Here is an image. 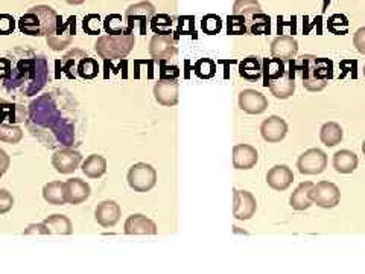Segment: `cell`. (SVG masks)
<instances>
[{"label": "cell", "mask_w": 365, "mask_h": 274, "mask_svg": "<svg viewBox=\"0 0 365 274\" xmlns=\"http://www.w3.org/2000/svg\"><path fill=\"white\" fill-rule=\"evenodd\" d=\"M27 119H30L27 126H30L32 135H35L41 128H49L55 133V142H57V145L61 144L69 146L73 144V126L62 121L61 111L52 102V98L49 95L41 96L31 104L30 117Z\"/></svg>", "instance_id": "6da1fadb"}, {"label": "cell", "mask_w": 365, "mask_h": 274, "mask_svg": "<svg viewBox=\"0 0 365 274\" xmlns=\"http://www.w3.org/2000/svg\"><path fill=\"white\" fill-rule=\"evenodd\" d=\"M47 81V61L45 58H19L14 67L10 62L5 86L10 91H20L25 96L37 95Z\"/></svg>", "instance_id": "7a4b0ae2"}, {"label": "cell", "mask_w": 365, "mask_h": 274, "mask_svg": "<svg viewBox=\"0 0 365 274\" xmlns=\"http://www.w3.org/2000/svg\"><path fill=\"white\" fill-rule=\"evenodd\" d=\"M290 62L294 70H298L303 86L309 91L325 90L329 80L333 78V62L327 58L303 55L300 61L291 60Z\"/></svg>", "instance_id": "3957f363"}, {"label": "cell", "mask_w": 365, "mask_h": 274, "mask_svg": "<svg viewBox=\"0 0 365 274\" xmlns=\"http://www.w3.org/2000/svg\"><path fill=\"white\" fill-rule=\"evenodd\" d=\"M58 23V14L47 5H37L19 20V30L31 37H47Z\"/></svg>", "instance_id": "277c9868"}, {"label": "cell", "mask_w": 365, "mask_h": 274, "mask_svg": "<svg viewBox=\"0 0 365 274\" xmlns=\"http://www.w3.org/2000/svg\"><path fill=\"white\" fill-rule=\"evenodd\" d=\"M136 38L132 34L131 27L128 31L116 35H102L96 41V52L101 55L105 60H119L125 58L128 55L132 47H134Z\"/></svg>", "instance_id": "5b68a950"}, {"label": "cell", "mask_w": 365, "mask_h": 274, "mask_svg": "<svg viewBox=\"0 0 365 274\" xmlns=\"http://www.w3.org/2000/svg\"><path fill=\"white\" fill-rule=\"evenodd\" d=\"M231 14L241 16L245 20L247 32L251 35L270 32V17L262 12V6L257 0H236Z\"/></svg>", "instance_id": "8992f818"}, {"label": "cell", "mask_w": 365, "mask_h": 274, "mask_svg": "<svg viewBox=\"0 0 365 274\" xmlns=\"http://www.w3.org/2000/svg\"><path fill=\"white\" fill-rule=\"evenodd\" d=\"M62 70L69 78L93 80L99 73V65L80 49H75L62 58Z\"/></svg>", "instance_id": "52a82bcc"}, {"label": "cell", "mask_w": 365, "mask_h": 274, "mask_svg": "<svg viewBox=\"0 0 365 274\" xmlns=\"http://www.w3.org/2000/svg\"><path fill=\"white\" fill-rule=\"evenodd\" d=\"M309 198L321 209H333L340 205V187L332 181H320L309 191Z\"/></svg>", "instance_id": "ba28073f"}, {"label": "cell", "mask_w": 365, "mask_h": 274, "mask_svg": "<svg viewBox=\"0 0 365 274\" xmlns=\"http://www.w3.org/2000/svg\"><path fill=\"white\" fill-rule=\"evenodd\" d=\"M157 183V172L148 163H136L128 171V185L136 192H150Z\"/></svg>", "instance_id": "9c48e42d"}, {"label": "cell", "mask_w": 365, "mask_h": 274, "mask_svg": "<svg viewBox=\"0 0 365 274\" xmlns=\"http://www.w3.org/2000/svg\"><path fill=\"white\" fill-rule=\"evenodd\" d=\"M76 34V17H69L66 22H62V19L58 16V23L55 31L47 35V45L51 46L54 51H61L67 46H70L72 40Z\"/></svg>", "instance_id": "30bf717a"}, {"label": "cell", "mask_w": 365, "mask_h": 274, "mask_svg": "<svg viewBox=\"0 0 365 274\" xmlns=\"http://www.w3.org/2000/svg\"><path fill=\"white\" fill-rule=\"evenodd\" d=\"M297 168L300 174L305 175H318L326 171L327 156L320 148L306 150L297 160Z\"/></svg>", "instance_id": "8fae6325"}, {"label": "cell", "mask_w": 365, "mask_h": 274, "mask_svg": "<svg viewBox=\"0 0 365 274\" xmlns=\"http://www.w3.org/2000/svg\"><path fill=\"white\" fill-rule=\"evenodd\" d=\"M150 54L154 60H169L177 54V41L171 34H156L150 41Z\"/></svg>", "instance_id": "7c38bea8"}, {"label": "cell", "mask_w": 365, "mask_h": 274, "mask_svg": "<svg viewBox=\"0 0 365 274\" xmlns=\"http://www.w3.org/2000/svg\"><path fill=\"white\" fill-rule=\"evenodd\" d=\"M257 201L255 195L248 191H233V216L239 221H247L255 216Z\"/></svg>", "instance_id": "4fadbf2b"}, {"label": "cell", "mask_w": 365, "mask_h": 274, "mask_svg": "<svg viewBox=\"0 0 365 274\" xmlns=\"http://www.w3.org/2000/svg\"><path fill=\"white\" fill-rule=\"evenodd\" d=\"M156 16V6L150 2H139L136 5H131L125 12L126 22L130 23V27L132 23L140 25V34H146V26L152 20V17Z\"/></svg>", "instance_id": "5bb4252c"}, {"label": "cell", "mask_w": 365, "mask_h": 274, "mask_svg": "<svg viewBox=\"0 0 365 274\" xmlns=\"http://www.w3.org/2000/svg\"><path fill=\"white\" fill-rule=\"evenodd\" d=\"M239 109L247 115H262L268 109V100L257 90H242L239 93Z\"/></svg>", "instance_id": "9a60e30c"}, {"label": "cell", "mask_w": 365, "mask_h": 274, "mask_svg": "<svg viewBox=\"0 0 365 274\" xmlns=\"http://www.w3.org/2000/svg\"><path fill=\"white\" fill-rule=\"evenodd\" d=\"M298 54L297 40L291 35H279L271 43V55L274 58H279L285 62L296 60Z\"/></svg>", "instance_id": "2e32d148"}, {"label": "cell", "mask_w": 365, "mask_h": 274, "mask_svg": "<svg viewBox=\"0 0 365 274\" xmlns=\"http://www.w3.org/2000/svg\"><path fill=\"white\" fill-rule=\"evenodd\" d=\"M261 135L268 144L282 142L287 135V124L280 116H270L261 124Z\"/></svg>", "instance_id": "e0dca14e"}, {"label": "cell", "mask_w": 365, "mask_h": 274, "mask_svg": "<svg viewBox=\"0 0 365 274\" xmlns=\"http://www.w3.org/2000/svg\"><path fill=\"white\" fill-rule=\"evenodd\" d=\"M294 75H296V70L292 69L290 62V70H286L283 75H280L279 78L270 82L268 87L271 93L279 98V100H287V98H291L294 91H296V76Z\"/></svg>", "instance_id": "ac0fdd59"}, {"label": "cell", "mask_w": 365, "mask_h": 274, "mask_svg": "<svg viewBox=\"0 0 365 274\" xmlns=\"http://www.w3.org/2000/svg\"><path fill=\"white\" fill-rule=\"evenodd\" d=\"M81 160H82L81 152L70 150V148H64V150H58L54 154L52 165L60 174H70L80 166Z\"/></svg>", "instance_id": "d6986e66"}, {"label": "cell", "mask_w": 365, "mask_h": 274, "mask_svg": "<svg viewBox=\"0 0 365 274\" xmlns=\"http://www.w3.org/2000/svg\"><path fill=\"white\" fill-rule=\"evenodd\" d=\"M294 181V174L291 171L290 166L286 165H276L272 166L271 170L266 174V183L274 191L283 192L287 187L292 185Z\"/></svg>", "instance_id": "ffe728a7"}, {"label": "cell", "mask_w": 365, "mask_h": 274, "mask_svg": "<svg viewBox=\"0 0 365 274\" xmlns=\"http://www.w3.org/2000/svg\"><path fill=\"white\" fill-rule=\"evenodd\" d=\"M154 96L165 107H174L178 102V84L175 80H160L154 86Z\"/></svg>", "instance_id": "44dd1931"}, {"label": "cell", "mask_w": 365, "mask_h": 274, "mask_svg": "<svg viewBox=\"0 0 365 274\" xmlns=\"http://www.w3.org/2000/svg\"><path fill=\"white\" fill-rule=\"evenodd\" d=\"M259 160V154L255 146L241 144L233 148V166L236 170H251L255 168Z\"/></svg>", "instance_id": "7402d4cb"}, {"label": "cell", "mask_w": 365, "mask_h": 274, "mask_svg": "<svg viewBox=\"0 0 365 274\" xmlns=\"http://www.w3.org/2000/svg\"><path fill=\"white\" fill-rule=\"evenodd\" d=\"M96 221L101 224L102 227L108 229V227H115L117 221L121 220V207L116 201H102L99 206L96 207Z\"/></svg>", "instance_id": "603a6c76"}, {"label": "cell", "mask_w": 365, "mask_h": 274, "mask_svg": "<svg viewBox=\"0 0 365 274\" xmlns=\"http://www.w3.org/2000/svg\"><path fill=\"white\" fill-rule=\"evenodd\" d=\"M125 233L126 235H156L157 226L156 222L145 215H131L125 221Z\"/></svg>", "instance_id": "cb8c5ba5"}, {"label": "cell", "mask_w": 365, "mask_h": 274, "mask_svg": "<svg viewBox=\"0 0 365 274\" xmlns=\"http://www.w3.org/2000/svg\"><path fill=\"white\" fill-rule=\"evenodd\" d=\"M8 121L10 124H20L27 121V111L22 105L6 102L0 100V124Z\"/></svg>", "instance_id": "d4e9b609"}, {"label": "cell", "mask_w": 365, "mask_h": 274, "mask_svg": "<svg viewBox=\"0 0 365 274\" xmlns=\"http://www.w3.org/2000/svg\"><path fill=\"white\" fill-rule=\"evenodd\" d=\"M333 168L336 172L340 174H352L357 165H360V159L356 154L350 150H341L333 154Z\"/></svg>", "instance_id": "484cf974"}, {"label": "cell", "mask_w": 365, "mask_h": 274, "mask_svg": "<svg viewBox=\"0 0 365 274\" xmlns=\"http://www.w3.org/2000/svg\"><path fill=\"white\" fill-rule=\"evenodd\" d=\"M67 203L69 205H81L90 196V186L80 179H70L66 181Z\"/></svg>", "instance_id": "4316f807"}, {"label": "cell", "mask_w": 365, "mask_h": 274, "mask_svg": "<svg viewBox=\"0 0 365 274\" xmlns=\"http://www.w3.org/2000/svg\"><path fill=\"white\" fill-rule=\"evenodd\" d=\"M239 75L241 78L247 80V81H259L263 76V69H262V62L257 57H247L244 58L239 62Z\"/></svg>", "instance_id": "83f0119b"}, {"label": "cell", "mask_w": 365, "mask_h": 274, "mask_svg": "<svg viewBox=\"0 0 365 274\" xmlns=\"http://www.w3.org/2000/svg\"><path fill=\"white\" fill-rule=\"evenodd\" d=\"M43 196L49 205L61 206L67 203V186L66 183L52 181L43 187Z\"/></svg>", "instance_id": "f1b7e54d"}, {"label": "cell", "mask_w": 365, "mask_h": 274, "mask_svg": "<svg viewBox=\"0 0 365 274\" xmlns=\"http://www.w3.org/2000/svg\"><path fill=\"white\" fill-rule=\"evenodd\" d=\"M312 186H314L312 181L300 183L290 198V205L292 209L306 210L312 206V201H311V198H309V191H311Z\"/></svg>", "instance_id": "f546056e"}, {"label": "cell", "mask_w": 365, "mask_h": 274, "mask_svg": "<svg viewBox=\"0 0 365 274\" xmlns=\"http://www.w3.org/2000/svg\"><path fill=\"white\" fill-rule=\"evenodd\" d=\"M82 172L90 179H99L107 172V160L102 156L93 154V156L87 157L86 161L82 163Z\"/></svg>", "instance_id": "4dcf8cb0"}, {"label": "cell", "mask_w": 365, "mask_h": 274, "mask_svg": "<svg viewBox=\"0 0 365 274\" xmlns=\"http://www.w3.org/2000/svg\"><path fill=\"white\" fill-rule=\"evenodd\" d=\"M342 136L344 135H342L341 125L336 124V122H326L320 130L321 142L325 144L326 146H329V148H332V146H336L338 144H341Z\"/></svg>", "instance_id": "1f68e13d"}, {"label": "cell", "mask_w": 365, "mask_h": 274, "mask_svg": "<svg viewBox=\"0 0 365 274\" xmlns=\"http://www.w3.org/2000/svg\"><path fill=\"white\" fill-rule=\"evenodd\" d=\"M286 62L279 60V58H265L263 60V86L268 87L270 82L272 80L279 78L280 75H283L286 72V67H285Z\"/></svg>", "instance_id": "d6a6232c"}, {"label": "cell", "mask_w": 365, "mask_h": 274, "mask_svg": "<svg viewBox=\"0 0 365 274\" xmlns=\"http://www.w3.org/2000/svg\"><path fill=\"white\" fill-rule=\"evenodd\" d=\"M46 227L49 229V233H57V235H70L72 233V222L64 215H52L46 218L43 221Z\"/></svg>", "instance_id": "836d02e7"}, {"label": "cell", "mask_w": 365, "mask_h": 274, "mask_svg": "<svg viewBox=\"0 0 365 274\" xmlns=\"http://www.w3.org/2000/svg\"><path fill=\"white\" fill-rule=\"evenodd\" d=\"M193 72L201 80H210L216 75V62L210 58H200L195 62Z\"/></svg>", "instance_id": "e575fe53"}, {"label": "cell", "mask_w": 365, "mask_h": 274, "mask_svg": "<svg viewBox=\"0 0 365 274\" xmlns=\"http://www.w3.org/2000/svg\"><path fill=\"white\" fill-rule=\"evenodd\" d=\"M23 137V131L14 124H0V140L6 144H19Z\"/></svg>", "instance_id": "d590c367"}, {"label": "cell", "mask_w": 365, "mask_h": 274, "mask_svg": "<svg viewBox=\"0 0 365 274\" xmlns=\"http://www.w3.org/2000/svg\"><path fill=\"white\" fill-rule=\"evenodd\" d=\"M201 30L207 35H216L222 30V20L216 14H207L201 20Z\"/></svg>", "instance_id": "8d00e7d4"}, {"label": "cell", "mask_w": 365, "mask_h": 274, "mask_svg": "<svg viewBox=\"0 0 365 274\" xmlns=\"http://www.w3.org/2000/svg\"><path fill=\"white\" fill-rule=\"evenodd\" d=\"M174 23V19L166 16V14H158L154 16L151 20V30L156 34H172L171 27Z\"/></svg>", "instance_id": "74e56055"}, {"label": "cell", "mask_w": 365, "mask_h": 274, "mask_svg": "<svg viewBox=\"0 0 365 274\" xmlns=\"http://www.w3.org/2000/svg\"><path fill=\"white\" fill-rule=\"evenodd\" d=\"M104 30L111 35L125 32L122 17L119 16V14H110V16H107V19L104 20Z\"/></svg>", "instance_id": "f35d334b"}, {"label": "cell", "mask_w": 365, "mask_h": 274, "mask_svg": "<svg viewBox=\"0 0 365 274\" xmlns=\"http://www.w3.org/2000/svg\"><path fill=\"white\" fill-rule=\"evenodd\" d=\"M227 32L230 35H244L247 32V25H245V20L241 16H236V14H231L227 17Z\"/></svg>", "instance_id": "ab89813d"}, {"label": "cell", "mask_w": 365, "mask_h": 274, "mask_svg": "<svg viewBox=\"0 0 365 274\" xmlns=\"http://www.w3.org/2000/svg\"><path fill=\"white\" fill-rule=\"evenodd\" d=\"M101 17L97 14H89L82 20V27L89 35H97L101 32Z\"/></svg>", "instance_id": "60d3db41"}, {"label": "cell", "mask_w": 365, "mask_h": 274, "mask_svg": "<svg viewBox=\"0 0 365 274\" xmlns=\"http://www.w3.org/2000/svg\"><path fill=\"white\" fill-rule=\"evenodd\" d=\"M178 34L196 35L195 19L191 16H182L178 19Z\"/></svg>", "instance_id": "b9f144b4"}, {"label": "cell", "mask_w": 365, "mask_h": 274, "mask_svg": "<svg viewBox=\"0 0 365 274\" xmlns=\"http://www.w3.org/2000/svg\"><path fill=\"white\" fill-rule=\"evenodd\" d=\"M16 30V20L10 14H0V35L12 34Z\"/></svg>", "instance_id": "7bdbcfd3"}, {"label": "cell", "mask_w": 365, "mask_h": 274, "mask_svg": "<svg viewBox=\"0 0 365 274\" xmlns=\"http://www.w3.org/2000/svg\"><path fill=\"white\" fill-rule=\"evenodd\" d=\"M14 206L12 195L6 189H0V215L10 212Z\"/></svg>", "instance_id": "ee69618b"}, {"label": "cell", "mask_w": 365, "mask_h": 274, "mask_svg": "<svg viewBox=\"0 0 365 274\" xmlns=\"http://www.w3.org/2000/svg\"><path fill=\"white\" fill-rule=\"evenodd\" d=\"M353 46L356 47V51L365 55V26L360 27L353 35Z\"/></svg>", "instance_id": "f6af8a7d"}, {"label": "cell", "mask_w": 365, "mask_h": 274, "mask_svg": "<svg viewBox=\"0 0 365 274\" xmlns=\"http://www.w3.org/2000/svg\"><path fill=\"white\" fill-rule=\"evenodd\" d=\"M25 235H51V233H49L46 224L41 222V224H31V226L25 230Z\"/></svg>", "instance_id": "bcb514c9"}, {"label": "cell", "mask_w": 365, "mask_h": 274, "mask_svg": "<svg viewBox=\"0 0 365 274\" xmlns=\"http://www.w3.org/2000/svg\"><path fill=\"white\" fill-rule=\"evenodd\" d=\"M180 75L178 72V67L177 66H163L161 67V72H160V78L161 80H175L177 76Z\"/></svg>", "instance_id": "7dc6e473"}, {"label": "cell", "mask_w": 365, "mask_h": 274, "mask_svg": "<svg viewBox=\"0 0 365 274\" xmlns=\"http://www.w3.org/2000/svg\"><path fill=\"white\" fill-rule=\"evenodd\" d=\"M10 163H11V160H10L8 154H6L3 150H0V170L6 172L10 168Z\"/></svg>", "instance_id": "c3c4849f"}, {"label": "cell", "mask_w": 365, "mask_h": 274, "mask_svg": "<svg viewBox=\"0 0 365 274\" xmlns=\"http://www.w3.org/2000/svg\"><path fill=\"white\" fill-rule=\"evenodd\" d=\"M66 2L72 3V5H81V3L86 2V0H66Z\"/></svg>", "instance_id": "681fc988"}, {"label": "cell", "mask_w": 365, "mask_h": 274, "mask_svg": "<svg viewBox=\"0 0 365 274\" xmlns=\"http://www.w3.org/2000/svg\"><path fill=\"white\" fill-rule=\"evenodd\" d=\"M362 152H364V156H365V140H364V144H362Z\"/></svg>", "instance_id": "f907efd6"}, {"label": "cell", "mask_w": 365, "mask_h": 274, "mask_svg": "<svg viewBox=\"0 0 365 274\" xmlns=\"http://www.w3.org/2000/svg\"><path fill=\"white\" fill-rule=\"evenodd\" d=\"M2 175H3V171H2V170H0V179H2Z\"/></svg>", "instance_id": "816d5d0a"}, {"label": "cell", "mask_w": 365, "mask_h": 274, "mask_svg": "<svg viewBox=\"0 0 365 274\" xmlns=\"http://www.w3.org/2000/svg\"><path fill=\"white\" fill-rule=\"evenodd\" d=\"M364 76H365V66H364Z\"/></svg>", "instance_id": "f5cc1de1"}]
</instances>
